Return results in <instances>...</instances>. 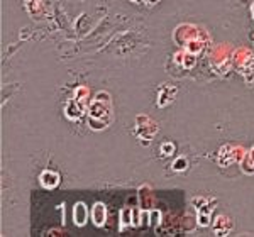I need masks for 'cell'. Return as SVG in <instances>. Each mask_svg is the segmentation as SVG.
Returning <instances> with one entry per match:
<instances>
[{
    "mask_svg": "<svg viewBox=\"0 0 254 237\" xmlns=\"http://www.w3.org/2000/svg\"><path fill=\"white\" fill-rule=\"evenodd\" d=\"M114 120L112 97L109 92H98L88 105V127L102 130L109 127Z\"/></svg>",
    "mask_w": 254,
    "mask_h": 237,
    "instance_id": "cell-1",
    "label": "cell"
},
{
    "mask_svg": "<svg viewBox=\"0 0 254 237\" xmlns=\"http://www.w3.org/2000/svg\"><path fill=\"white\" fill-rule=\"evenodd\" d=\"M173 39L178 46L185 48L190 41H195V39H200L208 44L210 36H208V32L203 29V27L196 26V24H180L173 32Z\"/></svg>",
    "mask_w": 254,
    "mask_h": 237,
    "instance_id": "cell-2",
    "label": "cell"
},
{
    "mask_svg": "<svg viewBox=\"0 0 254 237\" xmlns=\"http://www.w3.org/2000/svg\"><path fill=\"white\" fill-rule=\"evenodd\" d=\"M232 66H234L241 75L244 76L246 81L254 80V55L251 50L244 46H239L232 53Z\"/></svg>",
    "mask_w": 254,
    "mask_h": 237,
    "instance_id": "cell-3",
    "label": "cell"
},
{
    "mask_svg": "<svg viewBox=\"0 0 254 237\" xmlns=\"http://www.w3.org/2000/svg\"><path fill=\"white\" fill-rule=\"evenodd\" d=\"M232 53H234V50L229 44H219V46L212 48L208 58L220 73H227L232 66Z\"/></svg>",
    "mask_w": 254,
    "mask_h": 237,
    "instance_id": "cell-4",
    "label": "cell"
},
{
    "mask_svg": "<svg viewBox=\"0 0 254 237\" xmlns=\"http://www.w3.org/2000/svg\"><path fill=\"white\" fill-rule=\"evenodd\" d=\"M246 151L243 146L237 144H225L219 149V154H217V161H219V166L222 168H227V166L234 165V163H241L243 158L246 156Z\"/></svg>",
    "mask_w": 254,
    "mask_h": 237,
    "instance_id": "cell-5",
    "label": "cell"
},
{
    "mask_svg": "<svg viewBox=\"0 0 254 237\" xmlns=\"http://www.w3.org/2000/svg\"><path fill=\"white\" fill-rule=\"evenodd\" d=\"M158 122L153 120L149 116H137L136 117V129H134V132H136V136L141 139V141L144 142H149L153 141V137L158 134Z\"/></svg>",
    "mask_w": 254,
    "mask_h": 237,
    "instance_id": "cell-6",
    "label": "cell"
},
{
    "mask_svg": "<svg viewBox=\"0 0 254 237\" xmlns=\"http://www.w3.org/2000/svg\"><path fill=\"white\" fill-rule=\"evenodd\" d=\"M176 93H178V88L173 85H161L158 90V107H166L168 104H171L176 99Z\"/></svg>",
    "mask_w": 254,
    "mask_h": 237,
    "instance_id": "cell-7",
    "label": "cell"
},
{
    "mask_svg": "<svg viewBox=\"0 0 254 237\" xmlns=\"http://www.w3.org/2000/svg\"><path fill=\"white\" fill-rule=\"evenodd\" d=\"M39 181H41V185H43V188H46V190H53V188H56L60 185L61 177H60L58 171L44 170L39 177Z\"/></svg>",
    "mask_w": 254,
    "mask_h": 237,
    "instance_id": "cell-8",
    "label": "cell"
},
{
    "mask_svg": "<svg viewBox=\"0 0 254 237\" xmlns=\"http://www.w3.org/2000/svg\"><path fill=\"white\" fill-rule=\"evenodd\" d=\"M175 63L178 64V66L185 68V69H191L196 63V55L187 51L185 48H183V51H178L175 55Z\"/></svg>",
    "mask_w": 254,
    "mask_h": 237,
    "instance_id": "cell-9",
    "label": "cell"
},
{
    "mask_svg": "<svg viewBox=\"0 0 254 237\" xmlns=\"http://www.w3.org/2000/svg\"><path fill=\"white\" fill-rule=\"evenodd\" d=\"M87 220H88V207L83 202L75 203V207H73V222L78 227H83L87 224Z\"/></svg>",
    "mask_w": 254,
    "mask_h": 237,
    "instance_id": "cell-10",
    "label": "cell"
},
{
    "mask_svg": "<svg viewBox=\"0 0 254 237\" xmlns=\"http://www.w3.org/2000/svg\"><path fill=\"white\" fill-rule=\"evenodd\" d=\"M73 100H75L83 110H87L88 105H90V102H92V100H90V88L85 87V85H80V87H76L75 93H73Z\"/></svg>",
    "mask_w": 254,
    "mask_h": 237,
    "instance_id": "cell-11",
    "label": "cell"
},
{
    "mask_svg": "<svg viewBox=\"0 0 254 237\" xmlns=\"http://www.w3.org/2000/svg\"><path fill=\"white\" fill-rule=\"evenodd\" d=\"M26 7L29 10L31 15H34L36 19H43V15L46 14V2L44 0H26Z\"/></svg>",
    "mask_w": 254,
    "mask_h": 237,
    "instance_id": "cell-12",
    "label": "cell"
},
{
    "mask_svg": "<svg viewBox=\"0 0 254 237\" xmlns=\"http://www.w3.org/2000/svg\"><path fill=\"white\" fill-rule=\"evenodd\" d=\"M92 220L97 227H102L107 220V208L102 202H97L92 208Z\"/></svg>",
    "mask_w": 254,
    "mask_h": 237,
    "instance_id": "cell-13",
    "label": "cell"
},
{
    "mask_svg": "<svg viewBox=\"0 0 254 237\" xmlns=\"http://www.w3.org/2000/svg\"><path fill=\"white\" fill-rule=\"evenodd\" d=\"M232 229V220L225 215H219L214 222V232L217 236H227Z\"/></svg>",
    "mask_w": 254,
    "mask_h": 237,
    "instance_id": "cell-14",
    "label": "cell"
},
{
    "mask_svg": "<svg viewBox=\"0 0 254 237\" xmlns=\"http://www.w3.org/2000/svg\"><path fill=\"white\" fill-rule=\"evenodd\" d=\"M83 114H85V110L81 109L73 99H69L66 102V105H64V116H66L69 120H78Z\"/></svg>",
    "mask_w": 254,
    "mask_h": 237,
    "instance_id": "cell-15",
    "label": "cell"
},
{
    "mask_svg": "<svg viewBox=\"0 0 254 237\" xmlns=\"http://www.w3.org/2000/svg\"><path fill=\"white\" fill-rule=\"evenodd\" d=\"M241 168L246 175H254V146L251 151L246 153V156L241 161Z\"/></svg>",
    "mask_w": 254,
    "mask_h": 237,
    "instance_id": "cell-16",
    "label": "cell"
},
{
    "mask_svg": "<svg viewBox=\"0 0 254 237\" xmlns=\"http://www.w3.org/2000/svg\"><path fill=\"white\" fill-rule=\"evenodd\" d=\"M210 212L212 207H208L207 203H203L202 207H198V224L200 226H208V220H210Z\"/></svg>",
    "mask_w": 254,
    "mask_h": 237,
    "instance_id": "cell-17",
    "label": "cell"
},
{
    "mask_svg": "<svg viewBox=\"0 0 254 237\" xmlns=\"http://www.w3.org/2000/svg\"><path fill=\"white\" fill-rule=\"evenodd\" d=\"M159 151H161L163 156H171V154L175 153V144H173V142H170V141H166V142H163V144H161Z\"/></svg>",
    "mask_w": 254,
    "mask_h": 237,
    "instance_id": "cell-18",
    "label": "cell"
},
{
    "mask_svg": "<svg viewBox=\"0 0 254 237\" xmlns=\"http://www.w3.org/2000/svg\"><path fill=\"white\" fill-rule=\"evenodd\" d=\"M171 168H173V171H185L188 168V161L185 158H178L173 163V166H171Z\"/></svg>",
    "mask_w": 254,
    "mask_h": 237,
    "instance_id": "cell-19",
    "label": "cell"
},
{
    "mask_svg": "<svg viewBox=\"0 0 254 237\" xmlns=\"http://www.w3.org/2000/svg\"><path fill=\"white\" fill-rule=\"evenodd\" d=\"M127 224L130 226L132 222H130V210L126 208V210H122V226H127Z\"/></svg>",
    "mask_w": 254,
    "mask_h": 237,
    "instance_id": "cell-20",
    "label": "cell"
}]
</instances>
